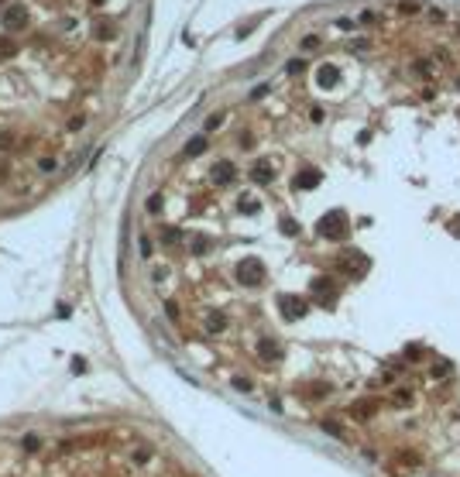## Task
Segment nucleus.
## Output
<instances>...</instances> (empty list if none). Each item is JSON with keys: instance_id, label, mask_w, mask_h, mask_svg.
Segmentation results:
<instances>
[{"instance_id": "10", "label": "nucleus", "mask_w": 460, "mask_h": 477, "mask_svg": "<svg viewBox=\"0 0 460 477\" xmlns=\"http://www.w3.org/2000/svg\"><path fill=\"white\" fill-rule=\"evenodd\" d=\"M114 21H93V38H100V42H110L114 38Z\"/></svg>"}, {"instance_id": "17", "label": "nucleus", "mask_w": 460, "mask_h": 477, "mask_svg": "<svg viewBox=\"0 0 460 477\" xmlns=\"http://www.w3.org/2000/svg\"><path fill=\"white\" fill-rule=\"evenodd\" d=\"M282 234L296 237V234H299V223H296V220H282Z\"/></svg>"}, {"instance_id": "22", "label": "nucleus", "mask_w": 460, "mask_h": 477, "mask_svg": "<svg viewBox=\"0 0 460 477\" xmlns=\"http://www.w3.org/2000/svg\"><path fill=\"white\" fill-rule=\"evenodd\" d=\"M38 446H41V443H38V436H24V450H38Z\"/></svg>"}, {"instance_id": "19", "label": "nucleus", "mask_w": 460, "mask_h": 477, "mask_svg": "<svg viewBox=\"0 0 460 477\" xmlns=\"http://www.w3.org/2000/svg\"><path fill=\"white\" fill-rule=\"evenodd\" d=\"M302 66H306L302 58H292V62H288V76H299V72H302Z\"/></svg>"}, {"instance_id": "7", "label": "nucleus", "mask_w": 460, "mask_h": 477, "mask_svg": "<svg viewBox=\"0 0 460 477\" xmlns=\"http://www.w3.org/2000/svg\"><path fill=\"white\" fill-rule=\"evenodd\" d=\"M4 28H7V31H21V28H28V11H24V7H11V11L4 14Z\"/></svg>"}, {"instance_id": "21", "label": "nucleus", "mask_w": 460, "mask_h": 477, "mask_svg": "<svg viewBox=\"0 0 460 477\" xmlns=\"http://www.w3.org/2000/svg\"><path fill=\"white\" fill-rule=\"evenodd\" d=\"M320 45V38H316V34H309V38H306V42H302V48H306V52H312V48Z\"/></svg>"}, {"instance_id": "14", "label": "nucleus", "mask_w": 460, "mask_h": 477, "mask_svg": "<svg viewBox=\"0 0 460 477\" xmlns=\"http://www.w3.org/2000/svg\"><path fill=\"white\" fill-rule=\"evenodd\" d=\"M206 329H210V333H220V329H227V316H220V313H213V316L206 319Z\"/></svg>"}, {"instance_id": "3", "label": "nucleus", "mask_w": 460, "mask_h": 477, "mask_svg": "<svg viewBox=\"0 0 460 477\" xmlns=\"http://www.w3.org/2000/svg\"><path fill=\"white\" fill-rule=\"evenodd\" d=\"M368 258L361 254V251H347V254H340V272L347 275V278H361V275L368 272Z\"/></svg>"}, {"instance_id": "11", "label": "nucleus", "mask_w": 460, "mask_h": 477, "mask_svg": "<svg viewBox=\"0 0 460 477\" xmlns=\"http://www.w3.org/2000/svg\"><path fill=\"white\" fill-rule=\"evenodd\" d=\"M312 185H320V172H316V169L299 172V179H296V189H312Z\"/></svg>"}, {"instance_id": "16", "label": "nucleus", "mask_w": 460, "mask_h": 477, "mask_svg": "<svg viewBox=\"0 0 460 477\" xmlns=\"http://www.w3.org/2000/svg\"><path fill=\"white\" fill-rule=\"evenodd\" d=\"M210 251V237H193V254H206Z\"/></svg>"}, {"instance_id": "1", "label": "nucleus", "mask_w": 460, "mask_h": 477, "mask_svg": "<svg viewBox=\"0 0 460 477\" xmlns=\"http://www.w3.org/2000/svg\"><path fill=\"white\" fill-rule=\"evenodd\" d=\"M316 230H320L323 237H330V240H340V237H347L350 220H347L344 210H330L326 216H320V220H316Z\"/></svg>"}, {"instance_id": "9", "label": "nucleus", "mask_w": 460, "mask_h": 477, "mask_svg": "<svg viewBox=\"0 0 460 477\" xmlns=\"http://www.w3.org/2000/svg\"><path fill=\"white\" fill-rule=\"evenodd\" d=\"M258 354H261L265 361H278V357H282V347H278L271 337H265V340L258 343Z\"/></svg>"}, {"instance_id": "13", "label": "nucleus", "mask_w": 460, "mask_h": 477, "mask_svg": "<svg viewBox=\"0 0 460 477\" xmlns=\"http://www.w3.org/2000/svg\"><path fill=\"white\" fill-rule=\"evenodd\" d=\"M203 148H206V137H193V141L185 144V158H196V155H203Z\"/></svg>"}, {"instance_id": "24", "label": "nucleus", "mask_w": 460, "mask_h": 477, "mask_svg": "<svg viewBox=\"0 0 460 477\" xmlns=\"http://www.w3.org/2000/svg\"><path fill=\"white\" fill-rule=\"evenodd\" d=\"M148 210H151V213H158V210H161V196H151V199H148Z\"/></svg>"}, {"instance_id": "18", "label": "nucleus", "mask_w": 460, "mask_h": 477, "mask_svg": "<svg viewBox=\"0 0 460 477\" xmlns=\"http://www.w3.org/2000/svg\"><path fill=\"white\" fill-rule=\"evenodd\" d=\"M254 210H258V203H254L251 196H244V199H241V213H254Z\"/></svg>"}, {"instance_id": "27", "label": "nucleus", "mask_w": 460, "mask_h": 477, "mask_svg": "<svg viewBox=\"0 0 460 477\" xmlns=\"http://www.w3.org/2000/svg\"><path fill=\"white\" fill-rule=\"evenodd\" d=\"M0 11H4V0H0Z\"/></svg>"}, {"instance_id": "12", "label": "nucleus", "mask_w": 460, "mask_h": 477, "mask_svg": "<svg viewBox=\"0 0 460 477\" xmlns=\"http://www.w3.org/2000/svg\"><path fill=\"white\" fill-rule=\"evenodd\" d=\"M251 179L261 182V185H265V182H271V165H268V161H258V165L251 169Z\"/></svg>"}, {"instance_id": "25", "label": "nucleus", "mask_w": 460, "mask_h": 477, "mask_svg": "<svg viewBox=\"0 0 460 477\" xmlns=\"http://www.w3.org/2000/svg\"><path fill=\"white\" fill-rule=\"evenodd\" d=\"M179 240V230H165V244H175Z\"/></svg>"}, {"instance_id": "5", "label": "nucleus", "mask_w": 460, "mask_h": 477, "mask_svg": "<svg viewBox=\"0 0 460 477\" xmlns=\"http://www.w3.org/2000/svg\"><path fill=\"white\" fill-rule=\"evenodd\" d=\"M278 306H282V316L285 319H302L306 316V299H299V296H282L278 299Z\"/></svg>"}, {"instance_id": "4", "label": "nucleus", "mask_w": 460, "mask_h": 477, "mask_svg": "<svg viewBox=\"0 0 460 477\" xmlns=\"http://www.w3.org/2000/svg\"><path fill=\"white\" fill-rule=\"evenodd\" d=\"M312 299H316L320 306H333V302H337L333 278H312Z\"/></svg>"}, {"instance_id": "2", "label": "nucleus", "mask_w": 460, "mask_h": 477, "mask_svg": "<svg viewBox=\"0 0 460 477\" xmlns=\"http://www.w3.org/2000/svg\"><path fill=\"white\" fill-rule=\"evenodd\" d=\"M234 275H237L241 285H261L265 282V264H261V258H241Z\"/></svg>"}, {"instance_id": "23", "label": "nucleus", "mask_w": 460, "mask_h": 477, "mask_svg": "<svg viewBox=\"0 0 460 477\" xmlns=\"http://www.w3.org/2000/svg\"><path fill=\"white\" fill-rule=\"evenodd\" d=\"M399 14H415V4H412V0H405V4H399Z\"/></svg>"}, {"instance_id": "8", "label": "nucleus", "mask_w": 460, "mask_h": 477, "mask_svg": "<svg viewBox=\"0 0 460 477\" xmlns=\"http://www.w3.org/2000/svg\"><path fill=\"white\" fill-rule=\"evenodd\" d=\"M210 175H213V182H217V185H227V182H234V175H237V169H234L230 161H217V165H213V172H210Z\"/></svg>"}, {"instance_id": "6", "label": "nucleus", "mask_w": 460, "mask_h": 477, "mask_svg": "<svg viewBox=\"0 0 460 477\" xmlns=\"http://www.w3.org/2000/svg\"><path fill=\"white\" fill-rule=\"evenodd\" d=\"M337 82H340V69H337V66H320V69H316V86L333 90Z\"/></svg>"}, {"instance_id": "26", "label": "nucleus", "mask_w": 460, "mask_h": 477, "mask_svg": "<svg viewBox=\"0 0 460 477\" xmlns=\"http://www.w3.org/2000/svg\"><path fill=\"white\" fill-rule=\"evenodd\" d=\"M93 4H103V0H93Z\"/></svg>"}, {"instance_id": "20", "label": "nucleus", "mask_w": 460, "mask_h": 477, "mask_svg": "<svg viewBox=\"0 0 460 477\" xmlns=\"http://www.w3.org/2000/svg\"><path fill=\"white\" fill-rule=\"evenodd\" d=\"M220 124H223V114H213V117L206 120V131H217Z\"/></svg>"}, {"instance_id": "15", "label": "nucleus", "mask_w": 460, "mask_h": 477, "mask_svg": "<svg viewBox=\"0 0 460 477\" xmlns=\"http://www.w3.org/2000/svg\"><path fill=\"white\" fill-rule=\"evenodd\" d=\"M14 52H17V45H14L11 38H0V58H11Z\"/></svg>"}]
</instances>
